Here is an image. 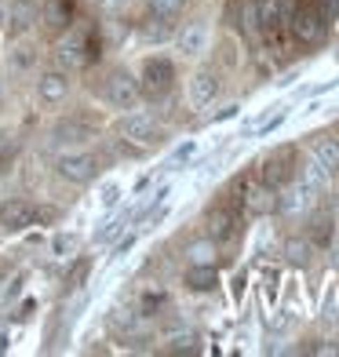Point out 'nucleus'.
Masks as SVG:
<instances>
[{
    "label": "nucleus",
    "instance_id": "a211bd4d",
    "mask_svg": "<svg viewBox=\"0 0 339 357\" xmlns=\"http://www.w3.org/2000/svg\"><path fill=\"white\" fill-rule=\"evenodd\" d=\"M40 22H44V29H52V33H62V29L73 22V4L70 0H47L44 11H40Z\"/></svg>",
    "mask_w": 339,
    "mask_h": 357
},
{
    "label": "nucleus",
    "instance_id": "c85d7f7f",
    "mask_svg": "<svg viewBox=\"0 0 339 357\" xmlns=\"http://www.w3.org/2000/svg\"><path fill=\"white\" fill-rule=\"evenodd\" d=\"M33 62H37V52H33L29 44H26V47H15V55H11V66L19 70V73H22V70H29Z\"/></svg>",
    "mask_w": 339,
    "mask_h": 357
},
{
    "label": "nucleus",
    "instance_id": "b1692460",
    "mask_svg": "<svg viewBox=\"0 0 339 357\" xmlns=\"http://www.w3.org/2000/svg\"><path fill=\"white\" fill-rule=\"evenodd\" d=\"M168 350H172V354H197V350H201V335L193 332V328L172 332V335H168Z\"/></svg>",
    "mask_w": 339,
    "mask_h": 357
},
{
    "label": "nucleus",
    "instance_id": "bb28decb",
    "mask_svg": "<svg viewBox=\"0 0 339 357\" xmlns=\"http://www.w3.org/2000/svg\"><path fill=\"white\" fill-rule=\"evenodd\" d=\"M285 259H288V263H296V266H306V263H310V245L299 241V237H292L285 245Z\"/></svg>",
    "mask_w": 339,
    "mask_h": 357
},
{
    "label": "nucleus",
    "instance_id": "a878e982",
    "mask_svg": "<svg viewBox=\"0 0 339 357\" xmlns=\"http://www.w3.org/2000/svg\"><path fill=\"white\" fill-rule=\"evenodd\" d=\"M193 153H197V139H183V142L172 150V157H168V168H183V165H190Z\"/></svg>",
    "mask_w": 339,
    "mask_h": 357
},
{
    "label": "nucleus",
    "instance_id": "f257e3e1",
    "mask_svg": "<svg viewBox=\"0 0 339 357\" xmlns=\"http://www.w3.org/2000/svg\"><path fill=\"white\" fill-rule=\"evenodd\" d=\"M55 175L73 183V186H88V183H95V175H99V157L88 153V150H66V153L55 157Z\"/></svg>",
    "mask_w": 339,
    "mask_h": 357
},
{
    "label": "nucleus",
    "instance_id": "39448f33",
    "mask_svg": "<svg viewBox=\"0 0 339 357\" xmlns=\"http://www.w3.org/2000/svg\"><path fill=\"white\" fill-rule=\"evenodd\" d=\"M121 135L128 142H135V146H153V142L165 139V128H160V121L153 117V113L135 109V113H128V117L121 121Z\"/></svg>",
    "mask_w": 339,
    "mask_h": 357
},
{
    "label": "nucleus",
    "instance_id": "6ab92c4d",
    "mask_svg": "<svg viewBox=\"0 0 339 357\" xmlns=\"http://www.w3.org/2000/svg\"><path fill=\"white\" fill-rule=\"evenodd\" d=\"M329 178H332V172L321 165L317 157H306L303 165H299V183H306L314 193H325L329 190Z\"/></svg>",
    "mask_w": 339,
    "mask_h": 357
},
{
    "label": "nucleus",
    "instance_id": "2f4dec72",
    "mask_svg": "<svg viewBox=\"0 0 339 357\" xmlns=\"http://www.w3.org/2000/svg\"><path fill=\"white\" fill-rule=\"evenodd\" d=\"M314 241H317L321 248L329 245V241H332V219H317L314 222Z\"/></svg>",
    "mask_w": 339,
    "mask_h": 357
},
{
    "label": "nucleus",
    "instance_id": "f3484780",
    "mask_svg": "<svg viewBox=\"0 0 339 357\" xmlns=\"http://www.w3.org/2000/svg\"><path fill=\"white\" fill-rule=\"evenodd\" d=\"M8 22H11V37H22L33 22H40L37 0H15V8L8 11Z\"/></svg>",
    "mask_w": 339,
    "mask_h": 357
},
{
    "label": "nucleus",
    "instance_id": "473e14b6",
    "mask_svg": "<svg viewBox=\"0 0 339 357\" xmlns=\"http://www.w3.org/2000/svg\"><path fill=\"white\" fill-rule=\"evenodd\" d=\"M117 201H121V186H117V183L103 186V193H99V204H103V208H113Z\"/></svg>",
    "mask_w": 339,
    "mask_h": 357
},
{
    "label": "nucleus",
    "instance_id": "f8f14e48",
    "mask_svg": "<svg viewBox=\"0 0 339 357\" xmlns=\"http://www.w3.org/2000/svg\"><path fill=\"white\" fill-rule=\"evenodd\" d=\"M33 219H37V208L26 197H8L0 204V226L4 230H26V226H33Z\"/></svg>",
    "mask_w": 339,
    "mask_h": 357
},
{
    "label": "nucleus",
    "instance_id": "5701e85b",
    "mask_svg": "<svg viewBox=\"0 0 339 357\" xmlns=\"http://www.w3.org/2000/svg\"><path fill=\"white\" fill-rule=\"evenodd\" d=\"M310 157H317L329 172H339V139H317Z\"/></svg>",
    "mask_w": 339,
    "mask_h": 357
},
{
    "label": "nucleus",
    "instance_id": "72a5a7b5",
    "mask_svg": "<svg viewBox=\"0 0 339 357\" xmlns=\"http://www.w3.org/2000/svg\"><path fill=\"white\" fill-rule=\"evenodd\" d=\"M237 109H241V106H237V102H230V106H226V109H219V117H216V121H226V117H237Z\"/></svg>",
    "mask_w": 339,
    "mask_h": 357
},
{
    "label": "nucleus",
    "instance_id": "dca6fc26",
    "mask_svg": "<svg viewBox=\"0 0 339 357\" xmlns=\"http://www.w3.org/2000/svg\"><path fill=\"white\" fill-rule=\"evenodd\" d=\"M106 324H110L113 335L135 339V332L142 328V314H139V310H128V306H113V310L106 314Z\"/></svg>",
    "mask_w": 339,
    "mask_h": 357
},
{
    "label": "nucleus",
    "instance_id": "e433bc0d",
    "mask_svg": "<svg viewBox=\"0 0 339 357\" xmlns=\"http://www.w3.org/2000/svg\"><path fill=\"white\" fill-rule=\"evenodd\" d=\"M0 146H4V135H0Z\"/></svg>",
    "mask_w": 339,
    "mask_h": 357
},
{
    "label": "nucleus",
    "instance_id": "c9c22d12",
    "mask_svg": "<svg viewBox=\"0 0 339 357\" xmlns=\"http://www.w3.org/2000/svg\"><path fill=\"white\" fill-rule=\"evenodd\" d=\"M110 4H121V0H110Z\"/></svg>",
    "mask_w": 339,
    "mask_h": 357
},
{
    "label": "nucleus",
    "instance_id": "7c9ffc66",
    "mask_svg": "<svg viewBox=\"0 0 339 357\" xmlns=\"http://www.w3.org/2000/svg\"><path fill=\"white\" fill-rule=\"evenodd\" d=\"M314 8L321 11V19H325L329 26L339 19V0H314Z\"/></svg>",
    "mask_w": 339,
    "mask_h": 357
},
{
    "label": "nucleus",
    "instance_id": "0eeeda50",
    "mask_svg": "<svg viewBox=\"0 0 339 357\" xmlns=\"http://www.w3.org/2000/svg\"><path fill=\"white\" fill-rule=\"evenodd\" d=\"M91 59H95V44L84 40L80 33H66L55 44V62L62 70H84Z\"/></svg>",
    "mask_w": 339,
    "mask_h": 357
},
{
    "label": "nucleus",
    "instance_id": "1a4fd4ad",
    "mask_svg": "<svg viewBox=\"0 0 339 357\" xmlns=\"http://www.w3.org/2000/svg\"><path fill=\"white\" fill-rule=\"evenodd\" d=\"M66 95H70V70L52 66V70L40 73V80H37V99H40L44 106H59Z\"/></svg>",
    "mask_w": 339,
    "mask_h": 357
},
{
    "label": "nucleus",
    "instance_id": "f03ea898",
    "mask_svg": "<svg viewBox=\"0 0 339 357\" xmlns=\"http://www.w3.org/2000/svg\"><path fill=\"white\" fill-rule=\"evenodd\" d=\"M288 29H292V37L299 44H317L321 37H325L329 22L321 19V11L314 8V0H303V4H296L292 11H288Z\"/></svg>",
    "mask_w": 339,
    "mask_h": 357
},
{
    "label": "nucleus",
    "instance_id": "cd10ccee",
    "mask_svg": "<svg viewBox=\"0 0 339 357\" xmlns=\"http://www.w3.org/2000/svg\"><path fill=\"white\" fill-rule=\"evenodd\" d=\"M77 234H55L52 237V255H59V259H66V255H73L77 252Z\"/></svg>",
    "mask_w": 339,
    "mask_h": 357
},
{
    "label": "nucleus",
    "instance_id": "4468645a",
    "mask_svg": "<svg viewBox=\"0 0 339 357\" xmlns=\"http://www.w3.org/2000/svg\"><path fill=\"white\" fill-rule=\"evenodd\" d=\"M204 226H208V237L216 241V245H223V241H230L237 234V215L230 212V208H212V212L204 215Z\"/></svg>",
    "mask_w": 339,
    "mask_h": 357
},
{
    "label": "nucleus",
    "instance_id": "7ed1b4c3",
    "mask_svg": "<svg viewBox=\"0 0 339 357\" xmlns=\"http://www.w3.org/2000/svg\"><path fill=\"white\" fill-rule=\"evenodd\" d=\"M175 84V66L172 59H146L139 70V91L150 99H165Z\"/></svg>",
    "mask_w": 339,
    "mask_h": 357
},
{
    "label": "nucleus",
    "instance_id": "20e7f679",
    "mask_svg": "<svg viewBox=\"0 0 339 357\" xmlns=\"http://www.w3.org/2000/svg\"><path fill=\"white\" fill-rule=\"evenodd\" d=\"M103 99H106L113 109H135L139 99H142L139 80H135L132 73H124V70L106 73V80H103Z\"/></svg>",
    "mask_w": 339,
    "mask_h": 357
},
{
    "label": "nucleus",
    "instance_id": "2eb2a0df",
    "mask_svg": "<svg viewBox=\"0 0 339 357\" xmlns=\"http://www.w3.org/2000/svg\"><path fill=\"white\" fill-rule=\"evenodd\" d=\"M288 175H292V150H278L263 160V183L266 186H273V190L285 186Z\"/></svg>",
    "mask_w": 339,
    "mask_h": 357
},
{
    "label": "nucleus",
    "instance_id": "ddd939ff",
    "mask_svg": "<svg viewBox=\"0 0 339 357\" xmlns=\"http://www.w3.org/2000/svg\"><path fill=\"white\" fill-rule=\"evenodd\" d=\"M204 44H208V26L197 19V22H186L179 29V37H175V47H179V55L186 59H197L204 52Z\"/></svg>",
    "mask_w": 339,
    "mask_h": 357
},
{
    "label": "nucleus",
    "instance_id": "9d476101",
    "mask_svg": "<svg viewBox=\"0 0 339 357\" xmlns=\"http://www.w3.org/2000/svg\"><path fill=\"white\" fill-rule=\"evenodd\" d=\"M186 95H190V106L193 109H208V106L219 99V77L212 70H197V73L190 77Z\"/></svg>",
    "mask_w": 339,
    "mask_h": 357
},
{
    "label": "nucleus",
    "instance_id": "c756f323",
    "mask_svg": "<svg viewBox=\"0 0 339 357\" xmlns=\"http://www.w3.org/2000/svg\"><path fill=\"white\" fill-rule=\"evenodd\" d=\"M285 117H288V109H285V106H278V113H270L266 121H259V124H255V132H259V135H270V132H273V128H278Z\"/></svg>",
    "mask_w": 339,
    "mask_h": 357
},
{
    "label": "nucleus",
    "instance_id": "9b49d317",
    "mask_svg": "<svg viewBox=\"0 0 339 357\" xmlns=\"http://www.w3.org/2000/svg\"><path fill=\"white\" fill-rule=\"evenodd\" d=\"M91 135H95L91 124H84L80 117H66V121H55V128H52V146L70 150V146H84Z\"/></svg>",
    "mask_w": 339,
    "mask_h": 357
},
{
    "label": "nucleus",
    "instance_id": "aec40b11",
    "mask_svg": "<svg viewBox=\"0 0 339 357\" xmlns=\"http://www.w3.org/2000/svg\"><path fill=\"white\" fill-rule=\"evenodd\" d=\"M183 284H186L190 291H212V288L219 284V273H216V266H190L186 278H183Z\"/></svg>",
    "mask_w": 339,
    "mask_h": 357
},
{
    "label": "nucleus",
    "instance_id": "412c9836",
    "mask_svg": "<svg viewBox=\"0 0 339 357\" xmlns=\"http://www.w3.org/2000/svg\"><path fill=\"white\" fill-rule=\"evenodd\" d=\"M186 263L190 266H216V241L212 237L190 241V245H186Z\"/></svg>",
    "mask_w": 339,
    "mask_h": 357
},
{
    "label": "nucleus",
    "instance_id": "4be33fe9",
    "mask_svg": "<svg viewBox=\"0 0 339 357\" xmlns=\"http://www.w3.org/2000/svg\"><path fill=\"white\" fill-rule=\"evenodd\" d=\"M142 40L146 44H160V40H168L172 37V19H160V15H150L146 22H142Z\"/></svg>",
    "mask_w": 339,
    "mask_h": 357
},
{
    "label": "nucleus",
    "instance_id": "f704fd0d",
    "mask_svg": "<svg viewBox=\"0 0 339 357\" xmlns=\"http://www.w3.org/2000/svg\"><path fill=\"white\" fill-rule=\"evenodd\" d=\"M4 26H8V8L0 4V29H4Z\"/></svg>",
    "mask_w": 339,
    "mask_h": 357
},
{
    "label": "nucleus",
    "instance_id": "393cba45",
    "mask_svg": "<svg viewBox=\"0 0 339 357\" xmlns=\"http://www.w3.org/2000/svg\"><path fill=\"white\" fill-rule=\"evenodd\" d=\"M146 8H150V15H160V19H179L183 15V8H186V0H146Z\"/></svg>",
    "mask_w": 339,
    "mask_h": 357
},
{
    "label": "nucleus",
    "instance_id": "6e6552de",
    "mask_svg": "<svg viewBox=\"0 0 339 357\" xmlns=\"http://www.w3.org/2000/svg\"><path fill=\"white\" fill-rule=\"evenodd\" d=\"M314 197H317V193L306 186V183H299V178H288L285 186H278V212H285V215H303L306 208L314 204Z\"/></svg>",
    "mask_w": 339,
    "mask_h": 357
},
{
    "label": "nucleus",
    "instance_id": "423d86ee",
    "mask_svg": "<svg viewBox=\"0 0 339 357\" xmlns=\"http://www.w3.org/2000/svg\"><path fill=\"white\" fill-rule=\"evenodd\" d=\"M241 204H245L248 215H270L278 212V190L266 186L263 178H248V183H237Z\"/></svg>",
    "mask_w": 339,
    "mask_h": 357
}]
</instances>
